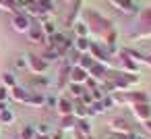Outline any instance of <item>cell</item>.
Wrapping results in <instances>:
<instances>
[{
  "instance_id": "obj_1",
  "label": "cell",
  "mask_w": 151,
  "mask_h": 139,
  "mask_svg": "<svg viewBox=\"0 0 151 139\" xmlns=\"http://www.w3.org/2000/svg\"><path fill=\"white\" fill-rule=\"evenodd\" d=\"M83 21L87 23L89 33H91V31H97V33H101V38H104L110 29H114L112 23H110L106 17H101L99 13H95V11H85V13H83Z\"/></svg>"
},
{
  "instance_id": "obj_2",
  "label": "cell",
  "mask_w": 151,
  "mask_h": 139,
  "mask_svg": "<svg viewBox=\"0 0 151 139\" xmlns=\"http://www.w3.org/2000/svg\"><path fill=\"white\" fill-rule=\"evenodd\" d=\"M132 40H147L151 38V7L139 11V31L130 35Z\"/></svg>"
},
{
  "instance_id": "obj_3",
  "label": "cell",
  "mask_w": 151,
  "mask_h": 139,
  "mask_svg": "<svg viewBox=\"0 0 151 139\" xmlns=\"http://www.w3.org/2000/svg\"><path fill=\"white\" fill-rule=\"evenodd\" d=\"M46 42H48V48H54V50H58L60 52V56H64L68 50H70V46H73V42L64 35V33H54V35H50V38H46Z\"/></svg>"
},
{
  "instance_id": "obj_4",
  "label": "cell",
  "mask_w": 151,
  "mask_h": 139,
  "mask_svg": "<svg viewBox=\"0 0 151 139\" xmlns=\"http://www.w3.org/2000/svg\"><path fill=\"white\" fill-rule=\"evenodd\" d=\"M31 23H33V19H31L27 13H23V11L15 13L13 19H11V27H13V31H17V33H27L29 27H31Z\"/></svg>"
},
{
  "instance_id": "obj_5",
  "label": "cell",
  "mask_w": 151,
  "mask_h": 139,
  "mask_svg": "<svg viewBox=\"0 0 151 139\" xmlns=\"http://www.w3.org/2000/svg\"><path fill=\"white\" fill-rule=\"evenodd\" d=\"M89 54L93 56V60L95 62H99V64H106L108 69H114V64H112V56L108 54V50L99 44V42H91V48H89Z\"/></svg>"
},
{
  "instance_id": "obj_6",
  "label": "cell",
  "mask_w": 151,
  "mask_h": 139,
  "mask_svg": "<svg viewBox=\"0 0 151 139\" xmlns=\"http://www.w3.org/2000/svg\"><path fill=\"white\" fill-rule=\"evenodd\" d=\"M50 69V62L44 60L42 56L35 54H27V71H31L33 75H46Z\"/></svg>"
},
{
  "instance_id": "obj_7",
  "label": "cell",
  "mask_w": 151,
  "mask_h": 139,
  "mask_svg": "<svg viewBox=\"0 0 151 139\" xmlns=\"http://www.w3.org/2000/svg\"><path fill=\"white\" fill-rule=\"evenodd\" d=\"M73 67H75V64H70V62H62V67H60V73H58V81H56V87H58V91H62V89H66V87H68V83H70V71H73Z\"/></svg>"
},
{
  "instance_id": "obj_8",
  "label": "cell",
  "mask_w": 151,
  "mask_h": 139,
  "mask_svg": "<svg viewBox=\"0 0 151 139\" xmlns=\"http://www.w3.org/2000/svg\"><path fill=\"white\" fill-rule=\"evenodd\" d=\"M130 110H132V114H134V118H137L139 122L151 120V104H149V102H145V104H132Z\"/></svg>"
},
{
  "instance_id": "obj_9",
  "label": "cell",
  "mask_w": 151,
  "mask_h": 139,
  "mask_svg": "<svg viewBox=\"0 0 151 139\" xmlns=\"http://www.w3.org/2000/svg\"><path fill=\"white\" fill-rule=\"evenodd\" d=\"M110 131H112V135H130L132 133V129L128 127V122L122 116H116L110 120Z\"/></svg>"
},
{
  "instance_id": "obj_10",
  "label": "cell",
  "mask_w": 151,
  "mask_h": 139,
  "mask_svg": "<svg viewBox=\"0 0 151 139\" xmlns=\"http://www.w3.org/2000/svg\"><path fill=\"white\" fill-rule=\"evenodd\" d=\"M25 35H27L29 42H33V44H46V33H44V29H42V23H37V21L31 23V27H29V31H27Z\"/></svg>"
},
{
  "instance_id": "obj_11",
  "label": "cell",
  "mask_w": 151,
  "mask_h": 139,
  "mask_svg": "<svg viewBox=\"0 0 151 139\" xmlns=\"http://www.w3.org/2000/svg\"><path fill=\"white\" fill-rule=\"evenodd\" d=\"M110 2L124 15H139V7L134 4V0H110Z\"/></svg>"
},
{
  "instance_id": "obj_12",
  "label": "cell",
  "mask_w": 151,
  "mask_h": 139,
  "mask_svg": "<svg viewBox=\"0 0 151 139\" xmlns=\"http://www.w3.org/2000/svg\"><path fill=\"white\" fill-rule=\"evenodd\" d=\"M25 106H37V108H44L46 106V93H42V91H29V96L25 98V102H23Z\"/></svg>"
},
{
  "instance_id": "obj_13",
  "label": "cell",
  "mask_w": 151,
  "mask_h": 139,
  "mask_svg": "<svg viewBox=\"0 0 151 139\" xmlns=\"http://www.w3.org/2000/svg\"><path fill=\"white\" fill-rule=\"evenodd\" d=\"M81 13H83V0H75V7L66 15V27H75V23L79 21Z\"/></svg>"
},
{
  "instance_id": "obj_14",
  "label": "cell",
  "mask_w": 151,
  "mask_h": 139,
  "mask_svg": "<svg viewBox=\"0 0 151 139\" xmlns=\"http://www.w3.org/2000/svg\"><path fill=\"white\" fill-rule=\"evenodd\" d=\"M50 85H52L50 77H46V75H35V77L31 79V87H33V89H29V91H42V93H44V89H48Z\"/></svg>"
},
{
  "instance_id": "obj_15",
  "label": "cell",
  "mask_w": 151,
  "mask_h": 139,
  "mask_svg": "<svg viewBox=\"0 0 151 139\" xmlns=\"http://www.w3.org/2000/svg\"><path fill=\"white\" fill-rule=\"evenodd\" d=\"M56 110L60 112V116H64V114H73V110H75V102H73L68 96H60V98H58V106H56Z\"/></svg>"
},
{
  "instance_id": "obj_16",
  "label": "cell",
  "mask_w": 151,
  "mask_h": 139,
  "mask_svg": "<svg viewBox=\"0 0 151 139\" xmlns=\"http://www.w3.org/2000/svg\"><path fill=\"white\" fill-rule=\"evenodd\" d=\"M108 71H110V69H108L106 64H99V62H95V64H93V67H91L87 73H89V77H93L95 81H99V83H101V81L106 79Z\"/></svg>"
},
{
  "instance_id": "obj_17",
  "label": "cell",
  "mask_w": 151,
  "mask_h": 139,
  "mask_svg": "<svg viewBox=\"0 0 151 139\" xmlns=\"http://www.w3.org/2000/svg\"><path fill=\"white\" fill-rule=\"evenodd\" d=\"M87 77H89V73L85 71V69H81V67H73V71H70V83H77V85H85V81H87Z\"/></svg>"
},
{
  "instance_id": "obj_18",
  "label": "cell",
  "mask_w": 151,
  "mask_h": 139,
  "mask_svg": "<svg viewBox=\"0 0 151 139\" xmlns=\"http://www.w3.org/2000/svg\"><path fill=\"white\" fill-rule=\"evenodd\" d=\"M9 93H11V100H15V102H19V104H23V102H25V98L29 96V89L17 83L15 87H11V89H9Z\"/></svg>"
},
{
  "instance_id": "obj_19",
  "label": "cell",
  "mask_w": 151,
  "mask_h": 139,
  "mask_svg": "<svg viewBox=\"0 0 151 139\" xmlns=\"http://www.w3.org/2000/svg\"><path fill=\"white\" fill-rule=\"evenodd\" d=\"M124 96H126V104H145V102H149V96L145 93V91H124Z\"/></svg>"
},
{
  "instance_id": "obj_20",
  "label": "cell",
  "mask_w": 151,
  "mask_h": 139,
  "mask_svg": "<svg viewBox=\"0 0 151 139\" xmlns=\"http://www.w3.org/2000/svg\"><path fill=\"white\" fill-rule=\"evenodd\" d=\"M77 129V116L75 114H64L60 116V131H75Z\"/></svg>"
},
{
  "instance_id": "obj_21",
  "label": "cell",
  "mask_w": 151,
  "mask_h": 139,
  "mask_svg": "<svg viewBox=\"0 0 151 139\" xmlns=\"http://www.w3.org/2000/svg\"><path fill=\"white\" fill-rule=\"evenodd\" d=\"M120 64H122L124 73H139V64L132 58H128L126 54H122V52H120Z\"/></svg>"
},
{
  "instance_id": "obj_22",
  "label": "cell",
  "mask_w": 151,
  "mask_h": 139,
  "mask_svg": "<svg viewBox=\"0 0 151 139\" xmlns=\"http://www.w3.org/2000/svg\"><path fill=\"white\" fill-rule=\"evenodd\" d=\"M73 46H75V50H77L79 54H87L89 48H91V40H89V38H77V40L73 42Z\"/></svg>"
},
{
  "instance_id": "obj_23",
  "label": "cell",
  "mask_w": 151,
  "mask_h": 139,
  "mask_svg": "<svg viewBox=\"0 0 151 139\" xmlns=\"http://www.w3.org/2000/svg\"><path fill=\"white\" fill-rule=\"evenodd\" d=\"M93 64H95V60H93V56H91L89 52H87V54H79V58H77V67H81V69L89 71Z\"/></svg>"
},
{
  "instance_id": "obj_24",
  "label": "cell",
  "mask_w": 151,
  "mask_h": 139,
  "mask_svg": "<svg viewBox=\"0 0 151 139\" xmlns=\"http://www.w3.org/2000/svg\"><path fill=\"white\" fill-rule=\"evenodd\" d=\"M79 135H83V137H89L91 135V125H89V120L87 118H77V129H75Z\"/></svg>"
},
{
  "instance_id": "obj_25",
  "label": "cell",
  "mask_w": 151,
  "mask_h": 139,
  "mask_svg": "<svg viewBox=\"0 0 151 139\" xmlns=\"http://www.w3.org/2000/svg\"><path fill=\"white\" fill-rule=\"evenodd\" d=\"M0 85H4L6 89L15 87V85H17V77H15V73H11V71L2 73V77H0Z\"/></svg>"
},
{
  "instance_id": "obj_26",
  "label": "cell",
  "mask_w": 151,
  "mask_h": 139,
  "mask_svg": "<svg viewBox=\"0 0 151 139\" xmlns=\"http://www.w3.org/2000/svg\"><path fill=\"white\" fill-rule=\"evenodd\" d=\"M87 89H85V85H77V83H68V96L70 98H75L77 102L81 100V96L85 93Z\"/></svg>"
},
{
  "instance_id": "obj_27",
  "label": "cell",
  "mask_w": 151,
  "mask_h": 139,
  "mask_svg": "<svg viewBox=\"0 0 151 139\" xmlns=\"http://www.w3.org/2000/svg\"><path fill=\"white\" fill-rule=\"evenodd\" d=\"M75 33H77V38H87L89 35V27H87V23L83 21V19H79L77 23H75Z\"/></svg>"
},
{
  "instance_id": "obj_28",
  "label": "cell",
  "mask_w": 151,
  "mask_h": 139,
  "mask_svg": "<svg viewBox=\"0 0 151 139\" xmlns=\"http://www.w3.org/2000/svg\"><path fill=\"white\" fill-rule=\"evenodd\" d=\"M52 135V127L48 122H37L35 125V137H50Z\"/></svg>"
},
{
  "instance_id": "obj_29",
  "label": "cell",
  "mask_w": 151,
  "mask_h": 139,
  "mask_svg": "<svg viewBox=\"0 0 151 139\" xmlns=\"http://www.w3.org/2000/svg\"><path fill=\"white\" fill-rule=\"evenodd\" d=\"M35 4L46 13V15H52V13H56V7H54V2L52 0H35Z\"/></svg>"
},
{
  "instance_id": "obj_30",
  "label": "cell",
  "mask_w": 151,
  "mask_h": 139,
  "mask_svg": "<svg viewBox=\"0 0 151 139\" xmlns=\"http://www.w3.org/2000/svg\"><path fill=\"white\" fill-rule=\"evenodd\" d=\"M73 114H75L77 118H87V116H89V106H85V104H81V102H75Z\"/></svg>"
},
{
  "instance_id": "obj_31",
  "label": "cell",
  "mask_w": 151,
  "mask_h": 139,
  "mask_svg": "<svg viewBox=\"0 0 151 139\" xmlns=\"http://www.w3.org/2000/svg\"><path fill=\"white\" fill-rule=\"evenodd\" d=\"M13 122H15V114H13V110H11V108H6V110L0 112V125L9 127V125H13Z\"/></svg>"
},
{
  "instance_id": "obj_32",
  "label": "cell",
  "mask_w": 151,
  "mask_h": 139,
  "mask_svg": "<svg viewBox=\"0 0 151 139\" xmlns=\"http://www.w3.org/2000/svg\"><path fill=\"white\" fill-rule=\"evenodd\" d=\"M42 58H44V60H48V62H54V60H60L62 56H60V52H58V50H54V48H46V50H44V54H42Z\"/></svg>"
},
{
  "instance_id": "obj_33",
  "label": "cell",
  "mask_w": 151,
  "mask_h": 139,
  "mask_svg": "<svg viewBox=\"0 0 151 139\" xmlns=\"http://www.w3.org/2000/svg\"><path fill=\"white\" fill-rule=\"evenodd\" d=\"M19 139H35V125H25L19 133Z\"/></svg>"
},
{
  "instance_id": "obj_34",
  "label": "cell",
  "mask_w": 151,
  "mask_h": 139,
  "mask_svg": "<svg viewBox=\"0 0 151 139\" xmlns=\"http://www.w3.org/2000/svg\"><path fill=\"white\" fill-rule=\"evenodd\" d=\"M42 29H44L46 38H50V35H54V33H56V23H54L52 19H48V21H44V23H42Z\"/></svg>"
},
{
  "instance_id": "obj_35",
  "label": "cell",
  "mask_w": 151,
  "mask_h": 139,
  "mask_svg": "<svg viewBox=\"0 0 151 139\" xmlns=\"http://www.w3.org/2000/svg\"><path fill=\"white\" fill-rule=\"evenodd\" d=\"M58 98L60 96H56V93H46V106L48 108H56L58 106Z\"/></svg>"
},
{
  "instance_id": "obj_36",
  "label": "cell",
  "mask_w": 151,
  "mask_h": 139,
  "mask_svg": "<svg viewBox=\"0 0 151 139\" xmlns=\"http://www.w3.org/2000/svg\"><path fill=\"white\" fill-rule=\"evenodd\" d=\"M15 69H19V71L27 69V54H25V56H19V58L15 60Z\"/></svg>"
},
{
  "instance_id": "obj_37",
  "label": "cell",
  "mask_w": 151,
  "mask_h": 139,
  "mask_svg": "<svg viewBox=\"0 0 151 139\" xmlns=\"http://www.w3.org/2000/svg\"><path fill=\"white\" fill-rule=\"evenodd\" d=\"M95 87H99V81H95L93 77H87V81H85V89L91 91V89H95Z\"/></svg>"
},
{
  "instance_id": "obj_38",
  "label": "cell",
  "mask_w": 151,
  "mask_h": 139,
  "mask_svg": "<svg viewBox=\"0 0 151 139\" xmlns=\"http://www.w3.org/2000/svg\"><path fill=\"white\" fill-rule=\"evenodd\" d=\"M81 104H85V106H91L93 104V96H91V91H85L83 96H81V100H79Z\"/></svg>"
},
{
  "instance_id": "obj_39",
  "label": "cell",
  "mask_w": 151,
  "mask_h": 139,
  "mask_svg": "<svg viewBox=\"0 0 151 139\" xmlns=\"http://www.w3.org/2000/svg\"><path fill=\"white\" fill-rule=\"evenodd\" d=\"M101 106H104V110L108 112V110H110V108L114 106V100H112V96H106V98L101 100Z\"/></svg>"
},
{
  "instance_id": "obj_40",
  "label": "cell",
  "mask_w": 151,
  "mask_h": 139,
  "mask_svg": "<svg viewBox=\"0 0 151 139\" xmlns=\"http://www.w3.org/2000/svg\"><path fill=\"white\" fill-rule=\"evenodd\" d=\"M11 98V93H9V89L4 87V85H0V102H6Z\"/></svg>"
},
{
  "instance_id": "obj_41",
  "label": "cell",
  "mask_w": 151,
  "mask_h": 139,
  "mask_svg": "<svg viewBox=\"0 0 151 139\" xmlns=\"http://www.w3.org/2000/svg\"><path fill=\"white\" fill-rule=\"evenodd\" d=\"M50 139H64V133H62V131H56V133L50 135Z\"/></svg>"
},
{
  "instance_id": "obj_42",
  "label": "cell",
  "mask_w": 151,
  "mask_h": 139,
  "mask_svg": "<svg viewBox=\"0 0 151 139\" xmlns=\"http://www.w3.org/2000/svg\"><path fill=\"white\" fill-rule=\"evenodd\" d=\"M145 125V131H147V135L151 137V120H147V122H143Z\"/></svg>"
},
{
  "instance_id": "obj_43",
  "label": "cell",
  "mask_w": 151,
  "mask_h": 139,
  "mask_svg": "<svg viewBox=\"0 0 151 139\" xmlns=\"http://www.w3.org/2000/svg\"><path fill=\"white\" fill-rule=\"evenodd\" d=\"M6 108H9V104H6V102H0V112L6 110Z\"/></svg>"
},
{
  "instance_id": "obj_44",
  "label": "cell",
  "mask_w": 151,
  "mask_h": 139,
  "mask_svg": "<svg viewBox=\"0 0 151 139\" xmlns=\"http://www.w3.org/2000/svg\"><path fill=\"white\" fill-rule=\"evenodd\" d=\"M145 64H149V67H151V54H147V60H145Z\"/></svg>"
},
{
  "instance_id": "obj_45",
  "label": "cell",
  "mask_w": 151,
  "mask_h": 139,
  "mask_svg": "<svg viewBox=\"0 0 151 139\" xmlns=\"http://www.w3.org/2000/svg\"><path fill=\"white\" fill-rule=\"evenodd\" d=\"M35 139H50V137H35Z\"/></svg>"
},
{
  "instance_id": "obj_46",
  "label": "cell",
  "mask_w": 151,
  "mask_h": 139,
  "mask_svg": "<svg viewBox=\"0 0 151 139\" xmlns=\"http://www.w3.org/2000/svg\"><path fill=\"white\" fill-rule=\"evenodd\" d=\"M87 139H95V137H91V135H89V137H87Z\"/></svg>"
},
{
  "instance_id": "obj_47",
  "label": "cell",
  "mask_w": 151,
  "mask_h": 139,
  "mask_svg": "<svg viewBox=\"0 0 151 139\" xmlns=\"http://www.w3.org/2000/svg\"><path fill=\"white\" fill-rule=\"evenodd\" d=\"M66 2H68V0H66Z\"/></svg>"
}]
</instances>
